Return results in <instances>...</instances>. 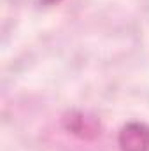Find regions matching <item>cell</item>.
Returning <instances> with one entry per match:
<instances>
[{"label": "cell", "instance_id": "1", "mask_svg": "<svg viewBox=\"0 0 149 151\" xmlns=\"http://www.w3.org/2000/svg\"><path fill=\"white\" fill-rule=\"evenodd\" d=\"M123 151H149V128L142 123H130L119 134Z\"/></svg>", "mask_w": 149, "mask_h": 151}]
</instances>
